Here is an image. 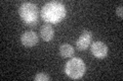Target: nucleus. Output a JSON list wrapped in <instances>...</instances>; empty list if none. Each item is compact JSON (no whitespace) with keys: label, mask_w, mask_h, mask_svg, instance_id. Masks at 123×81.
Listing matches in <instances>:
<instances>
[{"label":"nucleus","mask_w":123,"mask_h":81,"mask_svg":"<svg viewBox=\"0 0 123 81\" xmlns=\"http://www.w3.org/2000/svg\"><path fill=\"white\" fill-rule=\"evenodd\" d=\"M66 7L60 1L47 2L41 8V17L48 24H59L66 17Z\"/></svg>","instance_id":"nucleus-1"},{"label":"nucleus","mask_w":123,"mask_h":81,"mask_svg":"<svg viewBox=\"0 0 123 81\" xmlns=\"http://www.w3.org/2000/svg\"><path fill=\"white\" fill-rule=\"evenodd\" d=\"M18 14L28 25H34L38 22L39 12L37 5L31 2H25L18 7Z\"/></svg>","instance_id":"nucleus-2"},{"label":"nucleus","mask_w":123,"mask_h":81,"mask_svg":"<svg viewBox=\"0 0 123 81\" xmlns=\"http://www.w3.org/2000/svg\"><path fill=\"white\" fill-rule=\"evenodd\" d=\"M85 63L80 58H72L65 65V73L72 79H80L85 73Z\"/></svg>","instance_id":"nucleus-3"},{"label":"nucleus","mask_w":123,"mask_h":81,"mask_svg":"<svg viewBox=\"0 0 123 81\" xmlns=\"http://www.w3.org/2000/svg\"><path fill=\"white\" fill-rule=\"evenodd\" d=\"M38 42H39V38H38L37 33L33 30H26L21 36V43L25 47H34L38 44Z\"/></svg>","instance_id":"nucleus-4"},{"label":"nucleus","mask_w":123,"mask_h":81,"mask_svg":"<svg viewBox=\"0 0 123 81\" xmlns=\"http://www.w3.org/2000/svg\"><path fill=\"white\" fill-rule=\"evenodd\" d=\"M91 54L98 59H104L108 55V47L105 43L103 42H94L90 47Z\"/></svg>","instance_id":"nucleus-5"},{"label":"nucleus","mask_w":123,"mask_h":81,"mask_svg":"<svg viewBox=\"0 0 123 81\" xmlns=\"http://www.w3.org/2000/svg\"><path fill=\"white\" fill-rule=\"evenodd\" d=\"M91 40H92V33L90 30H86V29L83 30L81 36L79 37L78 41H77V43H76L77 49H78L79 51H84V50H86L90 46Z\"/></svg>","instance_id":"nucleus-6"},{"label":"nucleus","mask_w":123,"mask_h":81,"mask_svg":"<svg viewBox=\"0 0 123 81\" xmlns=\"http://www.w3.org/2000/svg\"><path fill=\"white\" fill-rule=\"evenodd\" d=\"M40 34L43 41L50 42L55 37V29L50 24H44L40 29Z\"/></svg>","instance_id":"nucleus-7"},{"label":"nucleus","mask_w":123,"mask_h":81,"mask_svg":"<svg viewBox=\"0 0 123 81\" xmlns=\"http://www.w3.org/2000/svg\"><path fill=\"white\" fill-rule=\"evenodd\" d=\"M75 50L70 44H63L60 47V55L62 58H70L74 55Z\"/></svg>","instance_id":"nucleus-8"},{"label":"nucleus","mask_w":123,"mask_h":81,"mask_svg":"<svg viewBox=\"0 0 123 81\" xmlns=\"http://www.w3.org/2000/svg\"><path fill=\"white\" fill-rule=\"evenodd\" d=\"M34 80L35 81H48L50 80V77H49L46 73H38V74L35 75V77H34Z\"/></svg>","instance_id":"nucleus-9"},{"label":"nucleus","mask_w":123,"mask_h":81,"mask_svg":"<svg viewBox=\"0 0 123 81\" xmlns=\"http://www.w3.org/2000/svg\"><path fill=\"white\" fill-rule=\"evenodd\" d=\"M116 12H117V16H118L119 18H122V17H123V6H122V5H119V6L117 7Z\"/></svg>","instance_id":"nucleus-10"}]
</instances>
